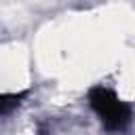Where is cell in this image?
<instances>
[{
    "label": "cell",
    "instance_id": "obj_2",
    "mask_svg": "<svg viewBox=\"0 0 135 135\" xmlns=\"http://www.w3.org/2000/svg\"><path fill=\"white\" fill-rule=\"evenodd\" d=\"M27 91H21V93H6L0 97V116H8L15 108H19L21 99H25Z\"/></svg>",
    "mask_w": 135,
    "mask_h": 135
},
{
    "label": "cell",
    "instance_id": "obj_1",
    "mask_svg": "<svg viewBox=\"0 0 135 135\" xmlns=\"http://www.w3.org/2000/svg\"><path fill=\"white\" fill-rule=\"evenodd\" d=\"M89 105L105 131H127L133 120V108L108 86H93L89 91Z\"/></svg>",
    "mask_w": 135,
    "mask_h": 135
}]
</instances>
